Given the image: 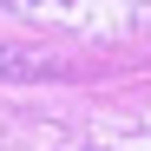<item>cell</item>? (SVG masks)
Listing matches in <instances>:
<instances>
[{
    "mask_svg": "<svg viewBox=\"0 0 151 151\" xmlns=\"http://www.w3.org/2000/svg\"><path fill=\"white\" fill-rule=\"evenodd\" d=\"M7 7L40 20V27L86 33V40H112V33H145L151 27V0H7Z\"/></svg>",
    "mask_w": 151,
    "mask_h": 151,
    "instance_id": "1",
    "label": "cell"
},
{
    "mask_svg": "<svg viewBox=\"0 0 151 151\" xmlns=\"http://www.w3.org/2000/svg\"><path fill=\"white\" fill-rule=\"evenodd\" d=\"M53 59L46 53H27V46H0V79H46Z\"/></svg>",
    "mask_w": 151,
    "mask_h": 151,
    "instance_id": "2",
    "label": "cell"
}]
</instances>
